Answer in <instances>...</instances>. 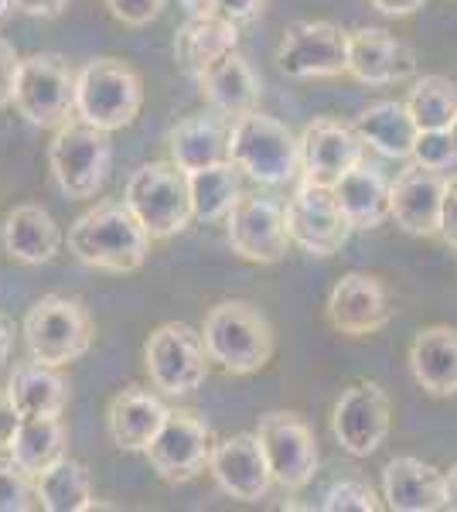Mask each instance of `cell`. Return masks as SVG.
<instances>
[{
	"mask_svg": "<svg viewBox=\"0 0 457 512\" xmlns=\"http://www.w3.org/2000/svg\"><path fill=\"white\" fill-rule=\"evenodd\" d=\"M151 250V233L137 222L127 202H96L69 226V253L106 274L140 270Z\"/></svg>",
	"mask_w": 457,
	"mask_h": 512,
	"instance_id": "6da1fadb",
	"label": "cell"
},
{
	"mask_svg": "<svg viewBox=\"0 0 457 512\" xmlns=\"http://www.w3.org/2000/svg\"><path fill=\"white\" fill-rule=\"evenodd\" d=\"M205 349L215 366L232 376L260 373L273 359V328L267 315L249 301H222L205 315Z\"/></svg>",
	"mask_w": 457,
	"mask_h": 512,
	"instance_id": "7a4b0ae2",
	"label": "cell"
},
{
	"mask_svg": "<svg viewBox=\"0 0 457 512\" xmlns=\"http://www.w3.org/2000/svg\"><path fill=\"white\" fill-rule=\"evenodd\" d=\"M229 161L260 185H287L301 175V137L277 117L253 110L232 120Z\"/></svg>",
	"mask_w": 457,
	"mask_h": 512,
	"instance_id": "3957f363",
	"label": "cell"
},
{
	"mask_svg": "<svg viewBox=\"0 0 457 512\" xmlns=\"http://www.w3.org/2000/svg\"><path fill=\"white\" fill-rule=\"evenodd\" d=\"M123 202L137 216L140 226L151 233V239H171L185 233L188 222L195 219L188 175L174 161L140 164L134 175L127 178Z\"/></svg>",
	"mask_w": 457,
	"mask_h": 512,
	"instance_id": "277c9868",
	"label": "cell"
},
{
	"mask_svg": "<svg viewBox=\"0 0 457 512\" xmlns=\"http://www.w3.org/2000/svg\"><path fill=\"white\" fill-rule=\"evenodd\" d=\"M144 106V82L137 69L120 59H93L79 69L76 79V117L93 127L123 130L140 117Z\"/></svg>",
	"mask_w": 457,
	"mask_h": 512,
	"instance_id": "5b68a950",
	"label": "cell"
},
{
	"mask_svg": "<svg viewBox=\"0 0 457 512\" xmlns=\"http://www.w3.org/2000/svg\"><path fill=\"white\" fill-rule=\"evenodd\" d=\"M76 79L69 59L58 52L24 55L18 82H14V106L31 127L58 130L76 113Z\"/></svg>",
	"mask_w": 457,
	"mask_h": 512,
	"instance_id": "8992f818",
	"label": "cell"
},
{
	"mask_svg": "<svg viewBox=\"0 0 457 512\" xmlns=\"http://www.w3.org/2000/svg\"><path fill=\"white\" fill-rule=\"evenodd\" d=\"M113 144L106 130L93 127L86 120H69L52 134L48 144V168L55 185L69 198H96L110 175Z\"/></svg>",
	"mask_w": 457,
	"mask_h": 512,
	"instance_id": "52a82bcc",
	"label": "cell"
},
{
	"mask_svg": "<svg viewBox=\"0 0 457 512\" xmlns=\"http://www.w3.org/2000/svg\"><path fill=\"white\" fill-rule=\"evenodd\" d=\"M24 342H28L31 359L62 369L89 352L93 321L76 297L45 294L24 315Z\"/></svg>",
	"mask_w": 457,
	"mask_h": 512,
	"instance_id": "ba28073f",
	"label": "cell"
},
{
	"mask_svg": "<svg viewBox=\"0 0 457 512\" xmlns=\"http://www.w3.org/2000/svg\"><path fill=\"white\" fill-rule=\"evenodd\" d=\"M209 349L202 332L185 321H164L147 335L144 366L154 390L168 396H188L209 379Z\"/></svg>",
	"mask_w": 457,
	"mask_h": 512,
	"instance_id": "9c48e42d",
	"label": "cell"
},
{
	"mask_svg": "<svg viewBox=\"0 0 457 512\" xmlns=\"http://www.w3.org/2000/svg\"><path fill=\"white\" fill-rule=\"evenodd\" d=\"M273 62L290 79L348 76V31L331 21H294L284 28Z\"/></svg>",
	"mask_w": 457,
	"mask_h": 512,
	"instance_id": "30bf717a",
	"label": "cell"
},
{
	"mask_svg": "<svg viewBox=\"0 0 457 512\" xmlns=\"http://www.w3.org/2000/svg\"><path fill=\"white\" fill-rule=\"evenodd\" d=\"M287 229L294 246L311 256H335L352 236V219L345 216L335 188L301 181L287 202Z\"/></svg>",
	"mask_w": 457,
	"mask_h": 512,
	"instance_id": "8fae6325",
	"label": "cell"
},
{
	"mask_svg": "<svg viewBox=\"0 0 457 512\" xmlns=\"http://www.w3.org/2000/svg\"><path fill=\"white\" fill-rule=\"evenodd\" d=\"M256 437H260L263 454H267L270 472L280 489L301 492L304 485H311V478L318 475L321 454L304 417L287 414V410L263 414L260 424H256Z\"/></svg>",
	"mask_w": 457,
	"mask_h": 512,
	"instance_id": "7c38bea8",
	"label": "cell"
},
{
	"mask_svg": "<svg viewBox=\"0 0 457 512\" xmlns=\"http://www.w3.org/2000/svg\"><path fill=\"white\" fill-rule=\"evenodd\" d=\"M226 239L232 253L246 263H280L294 246L287 229V209L273 198L243 195L226 216Z\"/></svg>",
	"mask_w": 457,
	"mask_h": 512,
	"instance_id": "4fadbf2b",
	"label": "cell"
},
{
	"mask_svg": "<svg viewBox=\"0 0 457 512\" xmlns=\"http://www.w3.org/2000/svg\"><path fill=\"white\" fill-rule=\"evenodd\" d=\"M389 427H393L389 396L379 383H369V379L342 390L335 410H331V434H335L338 448L348 451L352 458L376 454L386 444Z\"/></svg>",
	"mask_w": 457,
	"mask_h": 512,
	"instance_id": "5bb4252c",
	"label": "cell"
},
{
	"mask_svg": "<svg viewBox=\"0 0 457 512\" xmlns=\"http://www.w3.org/2000/svg\"><path fill=\"white\" fill-rule=\"evenodd\" d=\"M212 427L191 410H168L161 431L147 448V461L164 482H191L209 468L212 458Z\"/></svg>",
	"mask_w": 457,
	"mask_h": 512,
	"instance_id": "9a60e30c",
	"label": "cell"
},
{
	"mask_svg": "<svg viewBox=\"0 0 457 512\" xmlns=\"http://www.w3.org/2000/svg\"><path fill=\"white\" fill-rule=\"evenodd\" d=\"M365 140L355 123L318 117L301 134V181L335 188L355 164L365 161Z\"/></svg>",
	"mask_w": 457,
	"mask_h": 512,
	"instance_id": "2e32d148",
	"label": "cell"
},
{
	"mask_svg": "<svg viewBox=\"0 0 457 512\" xmlns=\"http://www.w3.org/2000/svg\"><path fill=\"white\" fill-rule=\"evenodd\" d=\"M209 472L229 499L260 502L267 499L277 478L270 472V461L256 434H232L212 444Z\"/></svg>",
	"mask_w": 457,
	"mask_h": 512,
	"instance_id": "e0dca14e",
	"label": "cell"
},
{
	"mask_svg": "<svg viewBox=\"0 0 457 512\" xmlns=\"http://www.w3.org/2000/svg\"><path fill=\"white\" fill-rule=\"evenodd\" d=\"M328 325L342 335H376L393 321V301H389V291L379 277L362 274V270H352L331 287L328 294Z\"/></svg>",
	"mask_w": 457,
	"mask_h": 512,
	"instance_id": "ac0fdd59",
	"label": "cell"
},
{
	"mask_svg": "<svg viewBox=\"0 0 457 512\" xmlns=\"http://www.w3.org/2000/svg\"><path fill=\"white\" fill-rule=\"evenodd\" d=\"M447 171L410 164L389 188V219L410 236H440V212H444Z\"/></svg>",
	"mask_w": 457,
	"mask_h": 512,
	"instance_id": "d6986e66",
	"label": "cell"
},
{
	"mask_svg": "<svg viewBox=\"0 0 457 512\" xmlns=\"http://www.w3.org/2000/svg\"><path fill=\"white\" fill-rule=\"evenodd\" d=\"M417 72L410 45L393 38L386 28H359L348 35V76L362 86H393Z\"/></svg>",
	"mask_w": 457,
	"mask_h": 512,
	"instance_id": "ffe728a7",
	"label": "cell"
},
{
	"mask_svg": "<svg viewBox=\"0 0 457 512\" xmlns=\"http://www.w3.org/2000/svg\"><path fill=\"white\" fill-rule=\"evenodd\" d=\"M198 86H202L205 103L229 120H239V117H246V113H253L263 96L260 72H256L246 55H239V52H229L226 59H219L212 69H205L202 76H198Z\"/></svg>",
	"mask_w": 457,
	"mask_h": 512,
	"instance_id": "44dd1931",
	"label": "cell"
},
{
	"mask_svg": "<svg viewBox=\"0 0 457 512\" xmlns=\"http://www.w3.org/2000/svg\"><path fill=\"white\" fill-rule=\"evenodd\" d=\"M164 417H168V407L161 403V396H154L144 386H127V390H120L110 400L106 431H110V441L120 451L137 454L151 448Z\"/></svg>",
	"mask_w": 457,
	"mask_h": 512,
	"instance_id": "7402d4cb",
	"label": "cell"
},
{
	"mask_svg": "<svg viewBox=\"0 0 457 512\" xmlns=\"http://www.w3.org/2000/svg\"><path fill=\"white\" fill-rule=\"evenodd\" d=\"M410 373L427 396H457V328L427 325L410 342Z\"/></svg>",
	"mask_w": 457,
	"mask_h": 512,
	"instance_id": "603a6c76",
	"label": "cell"
},
{
	"mask_svg": "<svg viewBox=\"0 0 457 512\" xmlns=\"http://www.w3.org/2000/svg\"><path fill=\"white\" fill-rule=\"evenodd\" d=\"M382 499L393 512L444 509V472L413 454H400L382 468Z\"/></svg>",
	"mask_w": 457,
	"mask_h": 512,
	"instance_id": "cb8c5ba5",
	"label": "cell"
},
{
	"mask_svg": "<svg viewBox=\"0 0 457 512\" xmlns=\"http://www.w3.org/2000/svg\"><path fill=\"white\" fill-rule=\"evenodd\" d=\"M229 134L232 120L222 113H195V117L181 120L178 127L168 134V151L171 161L178 164L185 175L198 168H209V164L229 161Z\"/></svg>",
	"mask_w": 457,
	"mask_h": 512,
	"instance_id": "d4e9b609",
	"label": "cell"
},
{
	"mask_svg": "<svg viewBox=\"0 0 457 512\" xmlns=\"http://www.w3.org/2000/svg\"><path fill=\"white\" fill-rule=\"evenodd\" d=\"M0 243L11 260L38 267V263L55 260V253L62 250V229L52 219V212L41 205H18L7 212L4 226H0Z\"/></svg>",
	"mask_w": 457,
	"mask_h": 512,
	"instance_id": "484cf974",
	"label": "cell"
},
{
	"mask_svg": "<svg viewBox=\"0 0 457 512\" xmlns=\"http://www.w3.org/2000/svg\"><path fill=\"white\" fill-rule=\"evenodd\" d=\"M239 45V24L209 14V18H188L174 35V59L191 79H198L205 69H212L219 59L236 52Z\"/></svg>",
	"mask_w": 457,
	"mask_h": 512,
	"instance_id": "4316f807",
	"label": "cell"
},
{
	"mask_svg": "<svg viewBox=\"0 0 457 512\" xmlns=\"http://www.w3.org/2000/svg\"><path fill=\"white\" fill-rule=\"evenodd\" d=\"M355 130H359L372 151H379L382 158H393V161H410L413 144H417V137H420V127H417V120H413L410 106L400 103V99L369 103L359 117H355Z\"/></svg>",
	"mask_w": 457,
	"mask_h": 512,
	"instance_id": "83f0119b",
	"label": "cell"
},
{
	"mask_svg": "<svg viewBox=\"0 0 457 512\" xmlns=\"http://www.w3.org/2000/svg\"><path fill=\"white\" fill-rule=\"evenodd\" d=\"M7 393L18 403L21 417H62L69 407V383L58 373V366L31 359L18 362L7 379Z\"/></svg>",
	"mask_w": 457,
	"mask_h": 512,
	"instance_id": "f1b7e54d",
	"label": "cell"
},
{
	"mask_svg": "<svg viewBox=\"0 0 457 512\" xmlns=\"http://www.w3.org/2000/svg\"><path fill=\"white\" fill-rule=\"evenodd\" d=\"M389 188L393 181H386L382 171L362 161L338 181L335 195L355 229H376L389 219Z\"/></svg>",
	"mask_w": 457,
	"mask_h": 512,
	"instance_id": "f546056e",
	"label": "cell"
},
{
	"mask_svg": "<svg viewBox=\"0 0 457 512\" xmlns=\"http://www.w3.org/2000/svg\"><path fill=\"white\" fill-rule=\"evenodd\" d=\"M65 444H69V434H65L62 417H24L7 454L21 472L38 478L65 458Z\"/></svg>",
	"mask_w": 457,
	"mask_h": 512,
	"instance_id": "4dcf8cb0",
	"label": "cell"
},
{
	"mask_svg": "<svg viewBox=\"0 0 457 512\" xmlns=\"http://www.w3.org/2000/svg\"><path fill=\"white\" fill-rule=\"evenodd\" d=\"M35 495L38 506L45 512H89L96 509L93 499V482H89L86 465L65 454L62 461H55L48 472L35 478Z\"/></svg>",
	"mask_w": 457,
	"mask_h": 512,
	"instance_id": "1f68e13d",
	"label": "cell"
},
{
	"mask_svg": "<svg viewBox=\"0 0 457 512\" xmlns=\"http://www.w3.org/2000/svg\"><path fill=\"white\" fill-rule=\"evenodd\" d=\"M239 175H243V171H239L232 161H219V164H209V168L191 171V175H188V192H191V209H195V219H202V222L226 219L232 205L243 198Z\"/></svg>",
	"mask_w": 457,
	"mask_h": 512,
	"instance_id": "d6a6232c",
	"label": "cell"
},
{
	"mask_svg": "<svg viewBox=\"0 0 457 512\" xmlns=\"http://www.w3.org/2000/svg\"><path fill=\"white\" fill-rule=\"evenodd\" d=\"M420 130H454L457 123V86L447 76H423L406 96Z\"/></svg>",
	"mask_w": 457,
	"mask_h": 512,
	"instance_id": "836d02e7",
	"label": "cell"
},
{
	"mask_svg": "<svg viewBox=\"0 0 457 512\" xmlns=\"http://www.w3.org/2000/svg\"><path fill=\"white\" fill-rule=\"evenodd\" d=\"M321 509L324 512H379L382 502H379V495L372 492L369 482H362V478H342V482H335L324 492Z\"/></svg>",
	"mask_w": 457,
	"mask_h": 512,
	"instance_id": "e575fe53",
	"label": "cell"
},
{
	"mask_svg": "<svg viewBox=\"0 0 457 512\" xmlns=\"http://www.w3.org/2000/svg\"><path fill=\"white\" fill-rule=\"evenodd\" d=\"M410 161L420 168L447 171L457 161V134L454 130H420Z\"/></svg>",
	"mask_w": 457,
	"mask_h": 512,
	"instance_id": "d590c367",
	"label": "cell"
},
{
	"mask_svg": "<svg viewBox=\"0 0 457 512\" xmlns=\"http://www.w3.org/2000/svg\"><path fill=\"white\" fill-rule=\"evenodd\" d=\"M35 502V478L14 461H0V512H28Z\"/></svg>",
	"mask_w": 457,
	"mask_h": 512,
	"instance_id": "8d00e7d4",
	"label": "cell"
},
{
	"mask_svg": "<svg viewBox=\"0 0 457 512\" xmlns=\"http://www.w3.org/2000/svg\"><path fill=\"white\" fill-rule=\"evenodd\" d=\"M103 4L120 24H127V28H144V24L161 18L168 0H103Z\"/></svg>",
	"mask_w": 457,
	"mask_h": 512,
	"instance_id": "74e56055",
	"label": "cell"
},
{
	"mask_svg": "<svg viewBox=\"0 0 457 512\" xmlns=\"http://www.w3.org/2000/svg\"><path fill=\"white\" fill-rule=\"evenodd\" d=\"M21 55L7 38H0V110L14 103V82H18Z\"/></svg>",
	"mask_w": 457,
	"mask_h": 512,
	"instance_id": "f35d334b",
	"label": "cell"
},
{
	"mask_svg": "<svg viewBox=\"0 0 457 512\" xmlns=\"http://www.w3.org/2000/svg\"><path fill=\"white\" fill-rule=\"evenodd\" d=\"M21 420L24 417H21L18 403L11 400V393H7V386H4V390H0V451H11Z\"/></svg>",
	"mask_w": 457,
	"mask_h": 512,
	"instance_id": "ab89813d",
	"label": "cell"
},
{
	"mask_svg": "<svg viewBox=\"0 0 457 512\" xmlns=\"http://www.w3.org/2000/svg\"><path fill=\"white\" fill-rule=\"evenodd\" d=\"M440 239L457 250V175L447 178L444 212H440Z\"/></svg>",
	"mask_w": 457,
	"mask_h": 512,
	"instance_id": "60d3db41",
	"label": "cell"
},
{
	"mask_svg": "<svg viewBox=\"0 0 457 512\" xmlns=\"http://www.w3.org/2000/svg\"><path fill=\"white\" fill-rule=\"evenodd\" d=\"M267 7V0H219V14L236 24H249L260 18V11Z\"/></svg>",
	"mask_w": 457,
	"mask_h": 512,
	"instance_id": "b9f144b4",
	"label": "cell"
},
{
	"mask_svg": "<svg viewBox=\"0 0 457 512\" xmlns=\"http://www.w3.org/2000/svg\"><path fill=\"white\" fill-rule=\"evenodd\" d=\"M14 7H18L21 14H28V18H58V14L69 7V0H14Z\"/></svg>",
	"mask_w": 457,
	"mask_h": 512,
	"instance_id": "7bdbcfd3",
	"label": "cell"
},
{
	"mask_svg": "<svg viewBox=\"0 0 457 512\" xmlns=\"http://www.w3.org/2000/svg\"><path fill=\"white\" fill-rule=\"evenodd\" d=\"M369 4L376 7L379 14H386V18H410L427 0H369Z\"/></svg>",
	"mask_w": 457,
	"mask_h": 512,
	"instance_id": "ee69618b",
	"label": "cell"
},
{
	"mask_svg": "<svg viewBox=\"0 0 457 512\" xmlns=\"http://www.w3.org/2000/svg\"><path fill=\"white\" fill-rule=\"evenodd\" d=\"M188 18H209V14H219V0H181Z\"/></svg>",
	"mask_w": 457,
	"mask_h": 512,
	"instance_id": "f6af8a7d",
	"label": "cell"
},
{
	"mask_svg": "<svg viewBox=\"0 0 457 512\" xmlns=\"http://www.w3.org/2000/svg\"><path fill=\"white\" fill-rule=\"evenodd\" d=\"M444 509L457 512V465L444 472Z\"/></svg>",
	"mask_w": 457,
	"mask_h": 512,
	"instance_id": "bcb514c9",
	"label": "cell"
},
{
	"mask_svg": "<svg viewBox=\"0 0 457 512\" xmlns=\"http://www.w3.org/2000/svg\"><path fill=\"white\" fill-rule=\"evenodd\" d=\"M11 345H14V335H11V328H7V321L0 318V366L11 359Z\"/></svg>",
	"mask_w": 457,
	"mask_h": 512,
	"instance_id": "7dc6e473",
	"label": "cell"
},
{
	"mask_svg": "<svg viewBox=\"0 0 457 512\" xmlns=\"http://www.w3.org/2000/svg\"><path fill=\"white\" fill-rule=\"evenodd\" d=\"M14 11H18V7H14V0H0V21H7Z\"/></svg>",
	"mask_w": 457,
	"mask_h": 512,
	"instance_id": "c3c4849f",
	"label": "cell"
},
{
	"mask_svg": "<svg viewBox=\"0 0 457 512\" xmlns=\"http://www.w3.org/2000/svg\"><path fill=\"white\" fill-rule=\"evenodd\" d=\"M454 134H457V123H454Z\"/></svg>",
	"mask_w": 457,
	"mask_h": 512,
	"instance_id": "681fc988",
	"label": "cell"
}]
</instances>
